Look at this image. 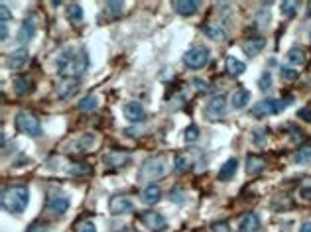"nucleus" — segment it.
Segmentation results:
<instances>
[{
  "instance_id": "f257e3e1",
  "label": "nucleus",
  "mask_w": 311,
  "mask_h": 232,
  "mask_svg": "<svg viewBox=\"0 0 311 232\" xmlns=\"http://www.w3.org/2000/svg\"><path fill=\"white\" fill-rule=\"evenodd\" d=\"M91 59H89V51L87 47H65L57 59H55V71L61 77H75L79 79L81 75H85V71L89 69Z\"/></svg>"
},
{
  "instance_id": "f03ea898",
  "label": "nucleus",
  "mask_w": 311,
  "mask_h": 232,
  "mask_svg": "<svg viewBox=\"0 0 311 232\" xmlns=\"http://www.w3.org/2000/svg\"><path fill=\"white\" fill-rule=\"evenodd\" d=\"M0 203H2V209L6 213H12V215H20L26 211L28 203H30V191L26 185H12V187H6L2 191V197H0Z\"/></svg>"
},
{
  "instance_id": "7ed1b4c3",
  "label": "nucleus",
  "mask_w": 311,
  "mask_h": 232,
  "mask_svg": "<svg viewBox=\"0 0 311 232\" xmlns=\"http://www.w3.org/2000/svg\"><path fill=\"white\" fill-rule=\"evenodd\" d=\"M294 98L290 96V94H286L284 96V100H276V98H264V100H260V102H256L254 106H252V116L254 118H262V116H270V114H280L290 102H292Z\"/></svg>"
},
{
  "instance_id": "20e7f679",
  "label": "nucleus",
  "mask_w": 311,
  "mask_h": 232,
  "mask_svg": "<svg viewBox=\"0 0 311 232\" xmlns=\"http://www.w3.org/2000/svg\"><path fill=\"white\" fill-rule=\"evenodd\" d=\"M16 130L26 134V136H30V138H40L44 134L40 120L32 112H28V110H22V112L16 114Z\"/></svg>"
},
{
  "instance_id": "39448f33",
  "label": "nucleus",
  "mask_w": 311,
  "mask_h": 232,
  "mask_svg": "<svg viewBox=\"0 0 311 232\" xmlns=\"http://www.w3.org/2000/svg\"><path fill=\"white\" fill-rule=\"evenodd\" d=\"M211 59V53L207 47H191L185 55H183V63L189 67V69H203Z\"/></svg>"
},
{
  "instance_id": "423d86ee",
  "label": "nucleus",
  "mask_w": 311,
  "mask_h": 232,
  "mask_svg": "<svg viewBox=\"0 0 311 232\" xmlns=\"http://www.w3.org/2000/svg\"><path fill=\"white\" fill-rule=\"evenodd\" d=\"M69 205H71V201H69L67 195H63L61 191H50L46 207H48V211H50L52 215H55V217L65 215L67 209H69Z\"/></svg>"
},
{
  "instance_id": "0eeeda50",
  "label": "nucleus",
  "mask_w": 311,
  "mask_h": 232,
  "mask_svg": "<svg viewBox=\"0 0 311 232\" xmlns=\"http://www.w3.org/2000/svg\"><path fill=\"white\" fill-rule=\"evenodd\" d=\"M165 171H167V165L161 157H150L144 161L140 175H142V179H161L165 175Z\"/></svg>"
},
{
  "instance_id": "6e6552de",
  "label": "nucleus",
  "mask_w": 311,
  "mask_h": 232,
  "mask_svg": "<svg viewBox=\"0 0 311 232\" xmlns=\"http://www.w3.org/2000/svg\"><path fill=\"white\" fill-rule=\"evenodd\" d=\"M227 114V96L225 94H215L207 100L205 104V116L209 120H219Z\"/></svg>"
},
{
  "instance_id": "1a4fd4ad",
  "label": "nucleus",
  "mask_w": 311,
  "mask_h": 232,
  "mask_svg": "<svg viewBox=\"0 0 311 232\" xmlns=\"http://www.w3.org/2000/svg\"><path fill=\"white\" fill-rule=\"evenodd\" d=\"M108 209H110V213H112L114 217L130 215V213L134 211V203H132L128 197H124V195H114V197L110 199V203H108Z\"/></svg>"
},
{
  "instance_id": "9d476101",
  "label": "nucleus",
  "mask_w": 311,
  "mask_h": 232,
  "mask_svg": "<svg viewBox=\"0 0 311 232\" xmlns=\"http://www.w3.org/2000/svg\"><path fill=\"white\" fill-rule=\"evenodd\" d=\"M140 221H142V225H146L152 232H161L167 229V221L163 219V215H159V213H156V211H146V213H142Z\"/></svg>"
},
{
  "instance_id": "9b49d317",
  "label": "nucleus",
  "mask_w": 311,
  "mask_h": 232,
  "mask_svg": "<svg viewBox=\"0 0 311 232\" xmlns=\"http://www.w3.org/2000/svg\"><path fill=\"white\" fill-rule=\"evenodd\" d=\"M79 87H81L79 79H75V77H63L61 81H59V83H57V87H55V93H57V96H59L61 100H65V98H71V96L77 93Z\"/></svg>"
},
{
  "instance_id": "f8f14e48",
  "label": "nucleus",
  "mask_w": 311,
  "mask_h": 232,
  "mask_svg": "<svg viewBox=\"0 0 311 232\" xmlns=\"http://www.w3.org/2000/svg\"><path fill=\"white\" fill-rule=\"evenodd\" d=\"M36 22H34V18H26L24 22H22V26H20V30H18V44H22V46H26V44H30L32 40H34V36H36Z\"/></svg>"
},
{
  "instance_id": "ddd939ff",
  "label": "nucleus",
  "mask_w": 311,
  "mask_h": 232,
  "mask_svg": "<svg viewBox=\"0 0 311 232\" xmlns=\"http://www.w3.org/2000/svg\"><path fill=\"white\" fill-rule=\"evenodd\" d=\"M30 59V51L26 47H20L16 51H12L8 57H6V67L8 69H22Z\"/></svg>"
},
{
  "instance_id": "4468645a",
  "label": "nucleus",
  "mask_w": 311,
  "mask_h": 232,
  "mask_svg": "<svg viewBox=\"0 0 311 232\" xmlns=\"http://www.w3.org/2000/svg\"><path fill=\"white\" fill-rule=\"evenodd\" d=\"M124 116H126L130 122H144L148 114H146V108H144L140 102L132 100V102H126V104H124Z\"/></svg>"
},
{
  "instance_id": "2eb2a0df",
  "label": "nucleus",
  "mask_w": 311,
  "mask_h": 232,
  "mask_svg": "<svg viewBox=\"0 0 311 232\" xmlns=\"http://www.w3.org/2000/svg\"><path fill=\"white\" fill-rule=\"evenodd\" d=\"M264 47H266V38H264V36H254V38H248V40L242 44V51H244L248 57L258 55Z\"/></svg>"
},
{
  "instance_id": "dca6fc26",
  "label": "nucleus",
  "mask_w": 311,
  "mask_h": 232,
  "mask_svg": "<svg viewBox=\"0 0 311 232\" xmlns=\"http://www.w3.org/2000/svg\"><path fill=\"white\" fill-rule=\"evenodd\" d=\"M171 4H173V10L179 16H193L201 6L197 0H173Z\"/></svg>"
},
{
  "instance_id": "f3484780",
  "label": "nucleus",
  "mask_w": 311,
  "mask_h": 232,
  "mask_svg": "<svg viewBox=\"0 0 311 232\" xmlns=\"http://www.w3.org/2000/svg\"><path fill=\"white\" fill-rule=\"evenodd\" d=\"M103 163L108 167H124L130 163V155L122 154V152H108L103 155Z\"/></svg>"
},
{
  "instance_id": "a211bd4d",
  "label": "nucleus",
  "mask_w": 311,
  "mask_h": 232,
  "mask_svg": "<svg viewBox=\"0 0 311 232\" xmlns=\"http://www.w3.org/2000/svg\"><path fill=\"white\" fill-rule=\"evenodd\" d=\"M95 142H97V136L95 134H83L81 138H77L73 144H71V150L73 152H89L95 148Z\"/></svg>"
},
{
  "instance_id": "6ab92c4d",
  "label": "nucleus",
  "mask_w": 311,
  "mask_h": 232,
  "mask_svg": "<svg viewBox=\"0 0 311 232\" xmlns=\"http://www.w3.org/2000/svg\"><path fill=\"white\" fill-rule=\"evenodd\" d=\"M140 199H142L146 205H156V203L161 199V189H159L156 183H150V185H146V187L142 189Z\"/></svg>"
},
{
  "instance_id": "aec40b11",
  "label": "nucleus",
  "mask_w": 311,
  "mask_h": 232,
  "mask_svg": "<svg viewBox=\"0 0 311 232\" xmlns=\"http://www.w3.org/2000/svg\"><path fill=\"white\" fill-rule=\"evenodd\" d=\"M12 87H14V93H16L18 96H26V94H30V93L34 91V83H32V79L26 77V75L14 79Z\"/></svg>"
},
{
  "instance_id": "412c9836",
  "label": "nucleus",
  "mask_w": 311,
  "mask_h": 232,
  "mask_svg": "<svg viewBox=\"0 0 311 232\" xmlns=\"http://www.w3.org/2000/svg\"><path fill=\"white\" fill-rule=\"evenodd\" d=\"M260 229V217L256 213H248L240 221V231L242 232H258Z\"/></svg>"
},
{
  "instance_id": "4be33fe9",
  "label": "nucleus",
  "mask_w": 311,
  "mask_h": 232,
  "mask_svg": "<svg viewBox=\"0 0 311 232\" xmlns=\"http://www.w3.org/2000/svg\"><path fill=\"white\" fill-rule=\"evenodd\" d=\"M236 169H238V159H236V157H231V159L225 161V165L219 169V181H229V179H233Z\"/></svg>"
},
{
  "instance_id": "5701e85b",
  "label": "nucleus",
  "mask_w": 311,
  "mask_h": 232,
  "mask_svg": "<svg viewBox=\"0 0 311 232\" xmlns=\"http://www.w3.org/2000/svg\"><path fill=\"white\" fill-rule=\"evenodd\" d=\"M264 167H266V163H264L262 157H258V155H248V157H246V173H248V175H256V173H260Z\"/></svg>"
},
{
  "instance_id": "b1692460",
  "label": "nucleus",
  "mask_w": 311,
  "mask_h": 232,
  "mask_svg": "<svg viewBox=\"0 0 311 232\" xmlns=\"http://www.w3.org/2000/svg\"><path fill=\"white\" fill-rule=\"evenodd\" d=\"M248 100H250V93H248L246 89L234 91L233 96H231V104H233L234 108H244V106L248 104Z\"/></svg>"
},
{
  "instance_id": "393cba45",
  "label": "nucleus",
  "mask_w": 311,
  "mask_h": 232,
  "mask_svg": "<svg viewBox=\"0 0 311 232\" xmlns=\"http://www.w3.org/2000/svg\"><path fill=\"white\" fill-rule=\"evenodd\" d=\"M67 171H69L73 177H83V175H89V173L93 171V167H91L89 163H85V161H75V163H71V165L67 167Z\"/></svg>"
},
{
  "instance_id": "a878e982",
  "label": "nucleus",
  "mask_w": 311,
  "mask_h": 232,
  "mask_svg": "<svg viewBox=\"0 0 311 232\" xmlns=\"http://www.w3.org/2000/svg\"><path fill=\"white\" fill-rule=\"evenodd\" d=\"M67 18H69V22H73V24H81L83 22V8H81V4L77 2H73V4H67Z\"/></svg>"
},
{
  "instance_id": "bb28decb",
  "label": "nucleus",
  "mask_w": 311,
  "mask_h": 232,
  "mask_svg": "<svg viewBox=\"0 0 311 232\" xmlns=\"http://www.w3.org/2000/svg\"><path fill=\"white\" fill-rule=\"evenodd\" d=\"M244 69H246V65H244L242 61H238L236 57H229V59H227V71H229L233 77L242 75V73H244Z\"/></svg>"
},
{
  "instance_id": "cd10ccee",
  "label": "nucleus",
  "mask_w": 311,
  "mask_h": 232,
  "mask_svg": "<svg viewBox=\"0 0 311 232\" xmlns=\"http://www.w3.org/2000/svg\"><path fill=\"white\" fill-rule=\"evenodd\" d=\"M99 106V100H97V96H85V98H81L77 104V108L81 112H91V110H95Z\"/></svg>"
},
{
  "instance_id": "c85d7f7f",
  "label": "nucleus",
  "mask_w": 311,
  "mask_h": 232,
  "mask_svg": "<svg viewBox=\"0 0 311 232\" xmlns=\"http://www.w3.org/2000/svg\"><path fill=\"white\" fill-rule=\"evenodd\" d=\"M205 34L211 38V40H215V42H223L225 40V30L221 28V26H213V24H209V26H205Z\"/></svg>"
},
{
  "instance_id": "c756f323",
  "label": "nucleus",
  "mask_w": 311,
  "mask_h": 232,
  "mask_svg": "<svg viewBox=\"0 0 311 232\" xmlns=\"http://www.w3.org/2000/svg\"><path fill=\"white\" fill-rule=\"evenodd\" d=\"M311 159V146L310 144H306V146H302L296 154H294V163H308Z\"/></svg>"
},
{
  "instance_id": "7c9ffc66",
  "label": "nucleus",
  "mask_w": 311,
  "mask_h": 232,
  "mask_svg": "<svg viewBox=\"0 0 311 232\" xmlns=\"http://www.w3.org/2000/svg\"><path fill=\"white\" fill-rule=\"evenodd\" d=\"M104 8H106V12H108L112 18H116V16L122 14L124 2H120V0H108V2H104Z\"/></svg>"
},
{
  "instance_id": "2f4dec72",
  "label": "nucleus",
  "mask_w": 311,
  "mask_h": 232,
  "mask_svg": "<svg viewBox=\"0 0 311 232\" xmlns=\"http://www.w3.org/2000/svg\"><path fill=\"white\" fill-rule=\"evenodd\" d=\"M191 167H193V163L187 155H177L175 157V171L177 173H187V171H191Z\"/></svg>"
},
{
  "instance_id": "473e14b6",
  "label": "nucleus",
  "mask_w": 311,
  "mask_h": 232,
  "mask_svg": "<svg viewBox=\"0 0 311 232\" xmlns=\"http://www.w3.org/2000/svg\"><path fill=\"white\" fill-rule=\"evenodd\" d=\"M280 10H282V14H284V16L294 18V16L298 14V10H300V2H290V0H286V2H282Z\"/></svg>"
},
{
  "instance_id": "72a5a7b5",
  "label": "nucleus",
  "mask_w": 311,
  "mask_h": 232,
  "mask_svg": "<svg viewBox=\"0 0 311 232\" xmlns=\"http://www.w3.org/2000/svg\"><path fill=\"white\" fill-rule=\"evenodd\" d=\"M288 61L294 63V65H302V63L306 61V55H304V51H302L300 47H294V49H290V53H288Z\"/></svg>"
},
{
  "instance_id": "f704fd0d",
  "label": "nucleus",
  "mask_w": 311,
  "mask_h": 232,
  "mask_svg": "<svg viewBox=\"0 0 311 232\" xmlns=\"http://www.w3.org/2000/svg\"><path fill=\"white\" fill-rule=\"evenodd\" d=\"M272 83H274V81H272V73H270V71H264L262 77H260V83H258V85H260V91L268 93V91L272 89Z\"/></svg>"
},
{
  "instance_id": "c9c22d12",
  "label": "nucleus",
  "mask_w": 311,
  "mask_h": 232,
  "mask_svg": "<svg viewBox=\"0 0 311 232\" xmlns=\"http://www.w3.org/2000/svg\"><path fill=\"white\" fill-rule=\"evenodd\" d=\"M183 138H185V142H195L197 138H199V128L197 126H187L185 128V132H183Z\"/></svg>"
},
{
  "instance_id": "e433bc0d",
  "label": "nucleus",
  "mask_w": 311,
  "mask_h": 232,
  "mask_svg": "<svg viewBox=\"0 0 311 232\" xmlns=\"http://www.w3.org/2000/svg\"><path fill=\"white\" fill-rule=\"evenodd\" d=\"M167 197H169V201H173V203H179V205L185 203V195H183V191H181L179 187H173Z\"/></svg>"
},
{
  "instance_id": "4c0bfd02",
  "label": "nucleus",
  "mask_w": 311,
  "mask_h": 232,
  "mask_svg": "<svg viewBox=\"0 0 311 232\" xmlns=\"http://www.w3.org/2000/svg\"><path fill=\"white\" fill-rule=\"evenodd\" d=\"M252 140H254L256 146H262V144H266V140H268V132H266V130H254Z\"/></svg>"
},
{
  "instance_id": "58836bf2",
  "label": "nucleus",
  "mask_w": 311,
  "mask_h": 232,
  "mask_svg": "<svg viewBox=\"0 0 311 232\" xmlns=\"http://www.w3.org/2000/svg\"><path fill=\"white\" fill-rule=\"evenodd\" d=\"M280 73H282V77L288 79V81H294V79H298V71H296L294 67H288V65L280 67Z\"/></svg>"
},
{
  "instance_id": "ea45409f",
  "label": "nucleus",
  "mask_w": 311,
  "mask_h": 232,
  "mask_svg": "<svg viewBox=\"0 0 311 232\" xmlns=\"http://www.w3.org/2000/svg\"><path fill=\"white\" fill-rule=\"evenodd\" d=\"M211 231L213 232H231V225L225 223V221H219V223H213V225H211Z\"/></svg>"
},
{
  "instance_id": "a19ab883",
  "label": "nucleus",
  "mask_w": 311,
  "mask_h": 232,
  "mask_svg": "<svg viewBox=\"0 0 311 232\" xmlns=\"http://www.w3.org/2000/svg\"><path fill=\"white\" fill-rule=\"evenodd\" d=\"M10 18H12V12L8 10L6 4H2V6H0V20H2V24H8Z\"/></svg>"
},
{
  "instance_id": "79ce46f5",
  "label": "nucleus",
  "mask_w": 311,
  "mask_h": 232,
  "mask_svg": "<svg viewBox=\"0 0 311 232\" xmlns=\"http://www.w3.org/2000/svg\"><path fill=\"white\" fill-rule=\"evenodd\" d=\"M193 87H195L199 93H207V91H209L207 81H201V79H195V81H193Z\"/></svg>"
},
{
  "instance_id": "37998d69",
  "label": "nucleus",
  "mask_w": 311,
  "mask_h": 232,
  "mask_svg": "<svg viewBox=\"0 0 311 232\" xmlns=\"http://www.w3.org/2000/svg\"><path fill=\"white\" fill-rule=\"evenodd\" d=\"M77 232H97V227H95V223H91V221H87V223H83L81 227H79Z\"/></svg>"
},
{
  "instance_id": "c03bdc74",
  "label": "nucleus",
  "mask_w": 311,
  "mask_h": 232,
  "mask_svg": "<svg viewBox=\"0 0 311 232\" xmlns=\"http://www.w3.org/2000/svg\"><path fill=\"white\" fill-rule=\"evenodd\" d=\"M26 232H50V231H48V227H44V225H40V223H34V225L28 227Z\"/></svg>"
},
{
  "instance_id": "a18cd8bd",
  "label": "nucleus",
  "mask_w": 311,
  "mask_h": 232,
  "mask_svg": "<svg viewBox=\"0 0 311 232\" xmlns=\"http://www.w3.org/2000/svg\"><path fill=\"white\" fill-rule=\"evenodd\" d=\"M298 116H300L302 120L311 122V108H300V110H298Z\"/></svg>"
},
{
  "instance_id": "49530a36",
  "label": "nucleus",
  "mask_w": 311,
  "mask_h": 232,
  "mask_svg": "<svg viewBox=\"0 0 311 232\" xmlns=\"http://www.w3.org/2000/svg\"><path fill=\"white\" fill-rule=\"evenodd\" d=\"M300 195H302V199H304V201H310L311 203V187H304Z\"/></svg>"
},
{
  "instance_id": "de8ad7c7",
  "label": "nucleus",
  "mask_w": 311,
  "mask_h": 232,
  "mask_svg": "<svg viewBox=\"0 0 311 232\" xmlns=\"http://www.w3.org/2000/svg\"><path fill=\"white\" fill-rule=\"evenodd\" d=\"M0 32H2L0 40H2V42H6V40H8V26H6V24H2V30H0Z\"/></svg>"
},
{
  "instance_id": "09e8293b",
  "label": "nucleus",
  "mask_w": 311,
  "mask_h": 232,
  "mask_svg": "<svg viewBox=\"0 0 311 232\" xmlns=\"http://www.w3.org/2000/svg\"><path fill=\"white\" fill-rule=\"evenodd\" d=\"M300 232H311V223H304L302 229H300Z\"/></svg>"
},
{
  "instance_id": "8fccbe9b",
  "label": "nucleus",
  "mask_w": 311,
  "mask_h": 232,
  "mask_svg": "<svg viewBox=\"0 0 311 232\" xmlns=\"http://www.w3.org/2000/svg\"><path fill=\"white\" fill-rule=\"evenodd\" d=\"M310 38H311V26H310Z\"/></svg>"
}]
</instances>
